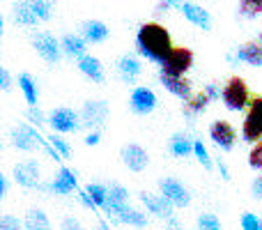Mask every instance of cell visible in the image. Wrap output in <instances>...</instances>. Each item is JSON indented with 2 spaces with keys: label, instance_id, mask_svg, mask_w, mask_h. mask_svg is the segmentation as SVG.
Here are the masks:
<instances>
[{
  "label": "cell",
  "instance_id": "obj_1",
  "mask_svg": "<svg viewBox=\"0 0 262 230\" xmlns=\"http://www.w3.org/2000/svg\"><path fill=\"white\" fill-rule=\"evenodd\" d=\"M136 49H138V53L143 55V58L163 65L175 46H172L170 32H168L161 23L149 21V23H143V26L138 28V32H136Z\"/></svg>",
  "mask_w": 262,
  "mask_h": 230
},
{
  "label": "cell",
  "instance_id": "obj_2",
  "mask_svg": "<svg viewBox=\"0 0 262 230\" xmlns=\"http://www.w3.org/2000/svg\"><path fill=\"white\" fill-rule=\"evenodd\" d=\"M223 104L230 111H244L246 106H251V90L246 86V81L242 76L228 78V83L223 86Z\"/></svg>",
  "mask_w": 262,
  "mask_h": 230
},
{
  "label": "cell",
  "instance_id": "obj_3",
  "mask_svg": "<svg viewBox=\"0 0 262 230\" xmlns=\"http://www.w3.org/2000/svg\"><path fill=\"white\" fill-rule=\"evenodd\" d=\"M191 67H193V51L186 49V46H175L172 53L166 58V62L161 65V74H168V76H184Z\"/></svg>",
  "mask_w": 262,
  "mask_h": 230
},
{
  "label": "cell",
  "instance_id": "obj_4",
  "mask_svg": "<svg viewBox=\"0 0 262 230\" xmlns=\"http://www.w3.org/2000/svg\"><path fill=\"white\" fill-rule=\"evenodd\" d=\"M242 136L249 143H260L262 140V97H255L251 101L244 127H242Z\"/></svg>",
  "mask_w": 262,
  "mask_h": 230
},
{
  "label": "cell",
  "instance_id": "obj_5",
  "mask_svg": "<svg viewBox=\"0 0 262 230\" xmlns=\"http://www.w3.org/2000/svg\"><path fill=\"white\" fill-rule=\"evenodd\" d=\"M49 124L53 127V131H58V134H74V131L83 124V120H81V115L72 109H55L49 117Z\"/></svg>",
  "mask_w": 262,
  "mask_h": 230
},
{
  "label": "cell",
  "instance_id": "obj_6",
  "mask_svg": "<svg viewBox=\"0 0 262 230\" xmlns=\"http://www.w3.org/2000/svg\"><path fill=\"white\" fill-rule=\"evenodd\" d=\"M159 189H161V196H166L175 207H186V205L191 203L189 189H186L180 180H175V177H163V180L159 182Z\"/></svg>",
  "mask_w": 262,
  "mask_h": 230
},
{
  "label": "cell",
  "instance_id": "obj_7",
  "mask_svg": "<svg viewBox=\"0 0 262 230\" xmlns=\"http://www.w3.org/2000/svg\"><path fill=\"white\" fill-rule=\"evenodd\" d=\"M106 117H108V104H106L104 99H90V101L83 104L81 120H83L85 127H90V129H99V127L106 122Z\"/></svg>",
  "mask_w": 262,
  "mask_h": 230
},
{
  "label": "cell",
  "instance_id": "obj_8",
  "mask_svg": "<svg viewBox=\"0 0 262 230\" xmlns=\"http://www.w3.org/2000/svg\"><path fill=\"white\" fill-rule=\"evenodd\" d=\"M209 138L214 140V145H216V148H221V150H226V152H230V150L235 148L237 134H235V129H232L230 122L216 120V122H212V127H209Z\"/></svg>",
  "mask_w": 262,
  "mask_h": 230
},
{
  "label": "cell",
  "instance_id": "obj_9",
  "mask_svg": "<svg viewBox=\"0 0 262 230\" xmlns=\"http://www.w3.org/2000/svg\"><path fill=\"white\" fill-rule=\"evenodd\" d=\"M35 51L46 60V62L55 65L60 60V51H62V44L55 39L51 32H39L35 37Z\"/></svg>",
  "mask_w": 262,
  "mask_h": 230
},
{
  "label": "cell",
  "instance_id": "obj_10",
  "mask_svg": "<svg viewBox=\"0 0 262 230\" xmlns=\"http://www.w3.org/2000/svg\"><path fill=\"white\" fill-rule=\"evenodd\" d=\"M157 101L159 99H157V95H154V90L140 86V88H136V90L131 92L129 104H131V111H134V113L147 115V113H152V111L157 109Z\"/></svg>",
  "mask_w": 262,
  "mask_h": 230
},
{
  "label": "cell",
  "instance_id": "obj_11",
  "mask_svg": "<svg viewBox=\"0 0 262 230\" xmlns=\"http://www.w3.org/2000/svg\"><path fill=\"white\" fill-rule=\"evenodd\" d=\"M140 200H143V205L147 207L149 214H154V217L159 219H170L175 217V205L170 203V200L166 198V196H152V194H140Z\"/></svg>",
  "mask_w": 262,
  "mask_h": 230
},
{
  "label": "cell",
  "instance_id": "obj_12",
  "mask_svg": "<svg viewBox=\"0 0 262 230\" xmlns=\"http://www.w3.org/2000/svg\"><path fill=\"white\" fill-rule=\"evenodd\" d=\"M14 180L18 182L26 189H32V186L39 184V163L35 159H28V161H21L14 166Z\"/></svg>",
  "mask_w": 262,
  "mask_h": 230
},
{
  "label": "cell",
  "instance_id": "obj_13",
  "mask_svg": "<svg viewBox=\"0 0 262 230\" xmlns=\"http://www.w3.org/2000/svg\"><path fill=\"white\" fill-rule=\"evenodd\" d=\"M12 143H14V148L23 150V152H32V150L37 148V143H41V138L32 127L18 124L12 129Z\"/></svg>",
  "mask_w": 262,
  "mask_h": 230
},
{
  "label": "cell",
  "instance_id": "obj_14",
  "mask_svg": "<svg viewBox=\"0 0 262 230\" xmlns=\"http://www.w3.org/2000/svg\"><path fill=\"white\" fill-rule=\"evenodd\" d=\"M161 78V86L166 88L170 95L180 97V99L189 101L193 97V88H191V81L186 76H168V74H159Z\"/></svg>",
  "mask_w": 262,
  "mask_h": 230
},
{
  "label": "cell",
  "instance_id": "obj_15",
  "mask_svg": "<svg viewBox=\"0 0 262 230\" xmlns=\"http://www.w3.org/2000/svg\"><path fill=\"white\" fill-rule=\"evenodd\" d=\"M235 60L251 65V67H262V35H258V39L246 41L244 46H239L235 53Z\"/></svg>",
  "mask_w": 262,
  "mask_h": 230
},
{
  "label": "cell",
  "instance_id": "obj_16",
  "mask_svg": "<svg viewBox=\"0 0 262 230\" xmlns=\"http://www.w3.org/2000/svg\"><path fill=\"white\" fill-rule=\"evenodd\" d=\"M122 161H124V166H127L129 171L140 173V171H145V168H147L149 157H147V152H145L140 145L131 143V145H127V148L122 150Z\"/></svg>",
  "mask_w": 262,
  "mask_h": 230
},
{
  "label": "cell",
  "instance_id": "obj_17",
  "mask_svg": "<svg viewBox=\"0 0 262 230\" xmlns=\"http://www.w3.org/2000/svg\"><path fill=\"white\" fill-rule=\"evenodd\" d=\"M180 9H182V14H184V18L189 23L203 28V30H209V28H212V16H209V12H207V9H203L200 5L184 3Z\"/></svg>",
  "mask_w": 262,
  "mask_h": 230
},
{
  "label": "cell",
  "instance_id": "obj_18",
  "mask_svg": "<svg viewBox=\"0 0 262 230\" xmlns=\"http://www.w3.org/2000/svg\"><path fill=\"white\" fill-rule=\"evenodd\" d=\"M127 200H129V191L124 189L122 184H111L108 189V203H106V212L118 217L124 207H127Z\"/></svg>",
  "mask_w": 262,
  "mask_h": 230
},
{
  "label": "cell",
  "instance_id": "obj_19",
  "mask_svg": "<svg viewBox=\"0 0 262 230\" xmlns=\"http://www.w3.org/2000/svg\"><path fill=\"white\" fill-rule=\"evenodd\" d=\"M76 175H74V171H69V168H60V173L55 175V180L51 182V191L58 196H67L72 194L74 189H76Z\"/></svg>",
  "mask_w": 262,
  "mask_h": 230
},
{
  "label": "cell",
  "instance_id": "obj_20",
  "mask_svg": "<svg viewBox=\"0 0 262 230\" xmlns=\"http://www.w3.org/2000/svg\"><path fill=\"white\" fill-rule=\"evenodd\" d=\"M78 69H81L83 74H85L90 81L95 83H104V67H101L99 58H95V55H83V58H78Z\"/></svg>",
  "mask_w": 262,
  "mask_h": 230
},
{
  "label": "cell",
  "instance_id": "obj_21",
  "mask_svg": "<svg viewBox=\"0 0 262 230\" xmlns=\"http://www.w3.org/2000/svg\"><path fill=\"white\" fill-rule=\"evenodd\" d=\"M118 72H120V76H122V81L134 83L136 78L140 76L143 67H140L138 58H134V55H122V58L118 60Z\"/></svg>",
  "mask_w": 262,
  "mask_h": 230
},
{
  "label": "cell",
  "instance_id": "obj_22",
  "mask_svg": "<svg viewBox=\"0 0 262 230\" xmlns=\"http://www.w3.org/2000/svg\"><path fill=\"white\" fill-rule=\"evenodd\" d=\"M81 198L88 207H106V203H108V189L101 184H90L85 189V194H81Z\"/></svg>",
  "mask_w": 262,
  "mask_h": 230
},
{
  "label": "cell",
  "instance_id": "obj_23",
  "mask_svg": "<svg viewBox=\"0 0 262 230\" xmlns=\"http://www.w3.org/2000/svg\"><path fill=\"white\" fill-rule=\"evenodd\" d=\"M14 21L18 23V26H26V28H32L39 18H37L35 9H32L30 0H21V3L14 5Z\"/></svg>",
  "mask_w": 262,
  "mask_h": 230
},
{
  "label": "cell",
  "instance_id": "obj_24",
  "mask_svg": "<svg viewBox=\"0 0 262 230\" xmlns=\"http://www.w3.org/2000/svg\"><path fill=\"white\" fill-rule=\"evenodd\" d=\"M83 37H85V41H92V44L104 41L108 37V28L101 21H85L83 23Z\"/></svg>",
  "mask_w": 262,
  "mask_h": 230
},
{
  "label": "cell",
  "instance_id": "obj_25",
  "mask_svg": "<svg viewBox=\"0 0 262 230\" xmlns=\"http://www.w3.org/2000/svg\"><path fill=\"white\" fill-rule=\"evenodd\" d=\"M62 51L72 58H83L85 55V37H78V35H64L62 37Z\"/></svg>",
  "mask_w": 262,
  "mask_h": 230
},
{
  "label": "cell",
  "instance_id": "obj_26",
  "mask_svg": "<svg viewBox=\"0 0 262 230\" xmlns=\"http://www.w3.org/2000/svg\"><path fill=\"white\" fill-rule=\"evenodd\" d=\"M115 219H118V221H122V223H129V226H136V228H145V226H147V217H145L143 212H138V210L129 207V205Z\"/></svg>",
  "mask_w": 262,
  "mask_h": 230
},
{
  "label": "cell",
  "instance_id": "obj_27",
  "mask_svg": "<svg viewBox=\"0 0 262 230\" xmlns=\"http://www.w3.org/2000/svg\"><path fill=\"white\" fill-rule=\"evenodd\" d=\"M26 230H51V221L41 210H30L26 214Z\"/></svg>",
  "mask_w": 262,
  "mask_h": 230
},
{
  "label": "cell",
  "instance_id": "obj_28",
  "mask_svg": "<svg viewBox=\"0 0 262 230\" xmlns=\"http://www.w3.org/2000/svg\"><path fill=\"white\" fill-rule=\"evenodd\" d=\"M18 88H21L28 106H30V109L37 106V86H35V81H32L30 74H21V76H18Z\"/></svg>",
  "mask_w": 262,
  "mask_h": 230
},
{
  "label": "cell",
  "instance_id": "obj_29",
  "mask_svg": "<svg viewBox=\"0 0 262 230\" xmlns=\"http://www.w3.org/2000/svg\"><path fill=\"white\" fill-rule=\"evenodd\" d=\"M209 101H212V99H209V95L205 90L203 92H195V95L186 101V113H191V115L203 113V111L209 106Z\"/></svg>",
  "mask_w": 262,
  "mask_h": 230
},
{
  "label": "cell",
  "instance_id": "obj_30",
  "mask_svg": "<svg viewBox=\"0 0 262 230\" xmlns=\"http://www.w3.org/2000/svg\"><path fill=\"white\" fill-rule=\"evenodd\" d=\"M170 152L175 154V157H186L189 152H193V143H191L186 136L175 134L170 140Z\"/></svg>",
  "mask_w": 262,
  "mask_h": 230
},
{
  "label": "cell",
  "instance_id": "obj_31",
  "mask_svg": "<svg viewBox=\"0 0 262 230\" xmlns=\"http://www.w3.org/2000/svg\"><path fill=\"white\" fill-rule=\"evenodd\" d=\"M55 3H58V0H30V5H32V9H35L39 21H49L51 14H53Z\"/></svg>",
  "mask_w": 262,
  "mask_h": 230
},
{
  "label": "cell",
  "instance_id": "obj_32",
  "mask_svg": "<svg viewBox=\"0 0 262 230\" xmlns=\"http://www.w3.org/2000/svg\"><path fill=\"white\" fill-rule=\"evenodd\" d=\"M239 14L246 18H255L262 14V0H239Z\"/></svg>",
  "mask_w": 262,
  "mask_h": 230
},
{
  "label": "cell",
  "instance_id": "obj_33",
  "mask_svg": "<svg viewBox=\"0 0 262 230\" xmlns=\"http://www.w3.org/2000/svg\"><path fill=\"white\" fill-rule=\"evenodd\" d=\"M198 230H223V228H221V221L214 214L205 212L198 217Z\"/></svg>",
  "mask_w": 262,
  "mask_h": 230
},
{
  "label": "cell",
  "instance_id": "obj_34",
  "mask_svg": "<svg viewBox=\"0 0 262 230\" xmlns=\"http://www.w3.org/2000/svg\"><path fill=\"white\" fill-rule=\"evenodd\" d=\"M193 154L205 168H212V157H209V152H207V148H205L203 140H195L193 143Z\"/></svg>",
  "mask_w": 262,
  "mask_h": 230
},
{
  "label": "cell",
  "instance_id": "obj_35",
  "mask_svg": "<svg viewBox=\"0 0 262 230\" xmlns=\"http://www.w3.org/2000/svg\"><path fill=\"white\" fill-rule=\"evenodd\" d=\"M242 230H262V221L255 214L246 212V214H242Z\"/></svg>",
  "mask_w": 262,
  "mask_h": 230
},
{
  "label": "cell",
  "instance_id": "obj_36",
  "mask_svg": "<svg viewBox=\"0 0 262 230\" xmlns=\"http://www.w3.org/2000/svg\"><path fill=\"white\" fill-rule=\"evenodd\" d=\"M249 163L255 171H262V140L253 145V150H251V154H249Z\"/></svg>",
  "mask_w": 262,
  "mask_h": 230
},
{
  "label": "cell",
  "instance_id": "obj_37",
  "mask_svg": "<svg viewBox=\"0 0 262 230\" xmlns=\"http://www.w3.org/2000/svg\"><path fill=\"white\" fill-rule=\"evenodd\" d=\"M49 143H51V148H53L55 152L60 154V157H69V154H72V150H69V145L64 143V140L60 138V136H51V138H49Z\"/></svg>",
  "mask_w": 262,
  "mask_h": 230
},
{
  "label": "cell",
  "instance_id": "obj_38",
  "mask_svg": "<svg viewBox=\"0 0 262 230\" xmlns=\"http://www.w3.org/2000/svg\"><path fill=\"white\" fill-rule=\"evenodd\" d=\"M0 230H23L14 217H3L0 219Z\"/></svg>",
  "mask_w": 262,
  "mask_h": 230
},
{
  "label": "cell",
  "instance_id": "obj_39",
  "mask_svg": "<svg viewBox=\"0 0 262 230\" xmlns=\"http://www.w3.org/2000/svg\"><path fill=\"white\" fill-rule=\"evenodd\" d=\"M205 92L209 95V99H219V97L223 95V90L216 86V83H207V88H205Z\"/></svg>",
  "mask_w": 262,
  "mask_h": 230
},
{
  "label": "cell",
  "instance_id": "obj_40",
  "mask_svg": "<svg viewBox=\"0 0 262 230\" xmlns=\"http://www.w3.org/2000/svg\"><path fill=\"white\" fill-rule=\"evenodd\" d=\"M0 88H3V90H9V88H12V78H9V72L7 69H0Z\"/></svg>",
  "mask_w": 262,
  "mask_h": 230
},
{
  "label": "cell",
  "instance_id": "obj_41",
  "mask_svg": "<svg viewBox=\"0 0 262 230\" xmlns=\"http://www.w3.org/2000/svg\"><path fill=\"white\" fill-rule=\"evenodd\" d=\"M62 230H85V228H83L81 223L76 221V219L67 217V219H64V221H62Z\"/></svg>",
  "mask_w": 262,
  "mask_h": 230
},
{
  "label": "cell",
  "instance_id": "obj_42",
  "mask_svg": "<svg viewBox=\"0 0 262 230\" xmlns=\"http://www.w3.org/2000/svg\"><path fill=\"white\" fill-rule=\"evenodd\" d=\"M28 117H30V122H35L37 127H41V124H44V115H41L39 111H35V106H32V109H30V113H28Z\"/></svg>",
  "mask_w": 262,
  "mask_h": 230
},
{
  "label": "cell",
  "instance_id": "obj_43",
  "mask_svg": "<svg viewBox=\"0 0 262 230\" xmlns=\"http://www.w3.org/2000/svg\"><path fill=\"white\" fill-rule=\"evenodd\" d=\"M97 143H99V134H97V131L85 136V145H97Z\"/></svg>",
  "mask_w": 262,
  "mask_h": 230
},
{
  "label": "cell",
  "instance_id": "obj_44",
  "mask_svg": "<svg viewBox=\"0 0 262 230\" xmlns=\"http://www.w3.org/2000/svg\"><path fill=\"white\" fill-rule=\"evenodd\" d=\"M253 194L258 196V198H262V177H258V180L253 182Z\"/></svg>",
  "mask_w": 262,
  "mask_h": 230
},
{
  "label": "cell",
  "instance_id": "obj_45",
  "mask_svg": "<svg viewBox=\"0 0 262 230\" xmlns=\"http://www.w3.org/2000/svg\"><path fill=\"white\" fill-rule=\"evenodd\" d=\"M7 194V177H0V198Z\"/></svg>",
  "mask_w": 262,
  "mask_h": 230
},
{
  "label": "cell",
  "instance_id": "obj_46",
  "mask_svg": "<svg viewBox=\"0 0 262 230\" xmlns=\"http://www.w3.org/2000/svg\"><path fill=\"white\" fill-rule=\"evenodd\" d=\"M163 3L172 5V7H182V5H184V3H189V0H163Z\"/></svg>",
  "mask_w": 262,
  "mask_h": 230
},
{
  "label": "cell",
  "instance_id": "obj_47",
  "mask_svg": "<svg viewBox=\"0 0 262 230\" xmlns=\"http://www.w3.org/2000/svg\"><path fill=\"white\" fill-rule=\"evenodd\" d=\"M219 168H221V175H223V180H230V175H228V168L223 166V163H221V166H219Z\"/></svg>",
  "mask_w": 262,
  "mask_h": 230
},
{
  "label": "cell",
  "instance_id": "obj_48",
  "mask_svg": "<svg viewBox=\"0 0 262 230\" xmlns=\"http://www.w3.org/2000/svg\"><path fill=\"white\" fill-rule=\"evenodd\" d=\"M166 230H180V228H175V226H172V228H166Z\"/></svg>",
  "mask_w": 262,
  "mask_h": 230
}]
</instances>
